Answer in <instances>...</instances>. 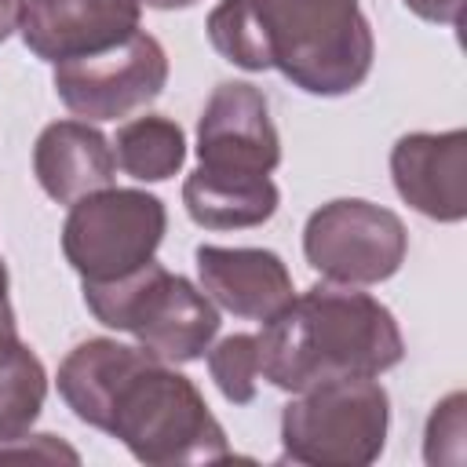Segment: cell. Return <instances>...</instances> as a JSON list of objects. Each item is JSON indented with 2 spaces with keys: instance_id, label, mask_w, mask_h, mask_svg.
<instances>
[{
  "instance_id": "20",
  "label": "cell",
  "mask_w": 467,
  "mask_h": 467,
  "mask_svg": "<svg viewBox=\"0 0 467 467\" xmlns=\"http://www.w3.org/2000/svg\"><path fill=\"white\" fill-rule=\"evenodd\" d=\"M22 11H26V0H0V44L22 26Z\"/></svg>"
},
{
  "instance_id": "4",
  "label": "cell",
  "mask_w": 467,
  "mask_h": 467,
  "mask_svg": "<svg viewBox=\"0 0 467 467\" xmlns=\"http://www.w3.org/2000/svg\"><path fill=\"white\" fill-rule=\"evenodd\" d=\"M84 303L99 325L128 332L146 354L168 365L204 358L219 332L215 303L153 259L117 281H84Z\"/></svg>"
},
{
  "instance_id": "6",
  "label": "cell",
  "mask_w": 467,
  "mask_h": 467,
  "mask_svg": "<svg viewBox=\"0 0 467 467\" xmlns=\"http://www.w3.org/2000/svg\"><path fill=\"white\" fill-rule=\"evenodd\" d=\"M168 212L161 197L146 190H95L69 204L62 223V255L84 281H117L142 263L164 241Z\"/></svg>"
},
{
  "instance_id": "5",
  "label": "cell",
  "mask_w": 467,
  "mask_h": 467,
  "mask_svg": "<svg viewBox=\"0 0 467 467\" xmlns=\"http://www.w3.org/2000/svg\"><path fill=\"white\" fill-rule=\"evenodd\" d=\"M390 427V398L376 376L328 379L281 409V460L306 467H368Z\"/></svg>"
},
{
  "instance_id": "21",
  "label": "cell",
  "mask_w": 467,
  "mask_h": 467,
  "mask_svg": "<svg viewBox=\"0 0 467 467\" xmlns=\"http://www.w3.org/2000/svg\"><path fill=\"white\" fill-rule=\"evenodd\" d=\"M0 332H15V310L7 299V266L0 259Z\"/></svg>"
},
{
  "instance_id": "8",
  "label": "cell",
  "mask_w": 467,
  "mask_h": 467,
  "mask_svg": "<svg viewBox=\"0 0 467 467\" xmlns=\"http://www.w3.org/2000/svg\"><path fill=\"white\" fill-rule=\"evenodd\" d=\"M51 84L69 113L84 120H120L161 99L168 55L157 36L139 29L106 51L55 62Z\"/></svg>"
},
{
  "instance_id": "7",
  "label": "cell",
  "mask_w": 467,
  "mask_h": 467,
  "mask_svg": "<svg viewBox=\"0 0 467 467\" xmlns=\"http://www.w3.org/2000/svg\"><path fill=\"white\" fill-rule=\"evenodd\" d=\"M405 252V223L390 208L361 197L328 201L303 226L306 263L336 285H379L401 270Z\"/></svg>"
},
{
  "instance_id": "9",
  "label": "cell",
  "mask_w": 467,
  "mask_h": 467,
  "mask_svg": "<svg viewBox=\"0 0 467 467\" xmlns=\"http://www.w3.org/2000/svg\"><path fill=\"white\" fill-rule=\"evenodd\" d=\"M197 168L230 175H270L281 164V139L266 95L248 80H223L197 120Z\"/></svg>"
},
{
  "instance_id": "13",
  "label": "cell",
  "mask_w": 467,
  "mask_h": 467,
  "mask_svg": "<svg viewBox=\"0 0 467 467\" xmlns=\"http://www.w3.org/2000/svg\"><path fill=\"white\" fill-rule=\"evenodd\" d=\"M33 171L51 201L73 204L113 182L117 157L109 139L88 120H55L36 135Z\"/></svg>"
},
{
  "instance_id": "2",
  "label": "cell",
  "mask_w": 467,
  "mask_h": 467,
  "mask_svg": "<svg viewBox=\"0 0 467 467\" xmlns=\"http://www.w3.org/2000/svg\"><path fill=\"white\" fill-rule=\"evenodd\" d=\"M204 29L237 69H277L321 99L361 88L376 58L372 26L358 0H223Z\"/></svg>"
},
{
  "instance_id": "10",
  "label": "cell",
  "mask_w": 467,
  "mask_h": 467,
  "mask_svg": "<svg viewBox=\"0 0 467 467\" xmlns=\"http://www.w3.org/2000/svg\"><path fill=\"white\" fill-rule=\"evenodd\" d=\"M139 0H26L22 40L44 62L106 51L139 33Z\"/></svg>"
},
{
  "instance_id": "18",
  "label": "cell",
  "mask_w": 467,
  "mask_h": 467,
  "mask_svg": "<svg viewBox=\"0 0 467 467\" xmlns=\"http://www.w3.org/2000/svg\"><path fill=\"white\" fill-rule=\"evenodd\" d=\"M463 394L456 390V394H449L441 405H434V412H431V420H427V441H434V438H441V445H449L445 449V460L449 463H460L463 460ZM441 445H431L427 449V463H438V452H441Z\"/></svg>"
},
{
  "instance_id": "11",
  "label": "cell",
  "mask_w": 467,
  "mask_h": 467,
  "mask_svg": "<svg viewBox=\"0 0 467 467\" xmlns=\"http://www.w3.org/2000/svg\"><path fill=\"white\" fill-rule=\"evenodd\" d=\"M394 190L409 208L438 223L467 215V131H412L390 150Z\"/></svg>"
},
{
  "instance_id": "17",
  "label": "cell",
  "mask_w": 467,
  "mask_h": 467,
  "mask_svg": "<svg viewBox=\"0 0 467 467\" xmlns=\"http://www.w3.org/2000/svg\"><path fill=\"white\" fill-rule=\"evenodd\" d=\"M208 372L230 405H248L259 383V339L248 332L219 339L208 347Z\"/></svg>"
},
{
  "instance_id": "16",
  "label": "cell",
  "mask_w": 467,
  "mask_h": 467,
  "mask_svg": "<svg viewBox=\"0 0 467 467\" xmlns=\"http://www.w3.org/2000/svg\"><path fill=\"white\" fill-rule=\"evenodd\" d=\"M117 168H124L139 182H164L186 161V135L171 117L150 113L117 128L113 139Z\"/></svg>"
},
{
  "instance_id": "15",
  "label": "cell",
  "mask_w": 467,
  "mask_h": 467,
  "mask_svg": "<svg viewBox=\"0 0 467 467\" xmlns=\"http://www.w3.org/2000/svg\"><path fill=\"white\" fill-rule=\"evenodd\" d=\"M47 398L40 358L15 332H0V445L26 438Z\"/></svg>"
},
{
  "instance_id": "3",
  "label": "cell",
  "mask_w": 467,
  "mask_h": 467,
  "mask_svg": "<svg viewBox=\"0 0 467 467\" xmlns=\"http://www.w3.org/2000/svg\"><path fill=\"white\" fill-rule=\"evenodd\" d=\"M255 339L259 376L288 394L328 379L383 376L405 358L394 314L376 296L336 281L292 296L285 310L263 321Z\"/></svg>"
},
{
  "instance_id": "14",
  "label": "cell",
  "mask_w": 467,
  "mask_h": 467,
  "mask_svg": "<svg viewBox=\"0 0 467 467\" xmlns=\"http://www.w3.org/2000/svg\"><path fill=\"white\" fill-rule=\"evenodd\" d=\"M277 186L270 175H230L197 168L182 182L186 215L204 230H248L263 226L277 212Z\"/></svg>"
},
{
  "instance_id": "1",
  "label": "cell",
  "mask_w": 467,
  "mask_h": 467,
  "mask_svg": "<svg viewBox=\"0 0 467 467\" xmlns=\"http://www.w3.org/2000/svg\"><path fill=\"white\" fill-rule=\"evenodd\" d=\"M58 394L73 416L124 441L139 463L190 467L230 460L208 401L168 361L117 339H84L58 365Z\"/></svg>"
},
{
  "instance_id": "12",
  "label": "cell",
  "mask_w": 467,
  "mask_h": 467,
  "mask_svg": "<svg viewBox=\"0 0 467 467\" xmlns=\"http://www.w3.org/2000/svg\"><path fill=\"white\" fill-rule=\"evenodd\" d=\"M201 288L226 314L244 321H270L292 299V274L277 252L266 248H219L201 244L193 252Z\"/></svg>"
},
{
  "instance_id": "19",
  "label": "cell",
  "mask_w": 467,
  "mask_h": 467,
  "mask_svg": "<svg viewBox=\"0 0 467 467\" xmlns=\"http://www.w3.org/2000/svg\"><path fill=\"white\" fill-rule=\"evenodd\" d=\"M401 4L423 22H438V26H456L463 7V0H401Z\"/></svg>"
},
{
  "instance_id": "22",
  "label": "cell",
  "mask_w": 467,
  "mask_h": 467,
  "mask_svg": "<svg viewBox=\"0 0 467 467\" xmlns=\"http://www.w3.org/2000/svg\"><path fill=\"white\" fill-rule=\"evenodd\" d=\"M139 4H146L153 11H179V7H193L197 0H139Z\"/></svg>"
}]
</instances>
